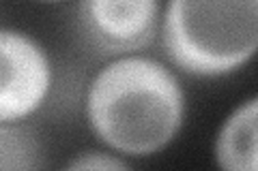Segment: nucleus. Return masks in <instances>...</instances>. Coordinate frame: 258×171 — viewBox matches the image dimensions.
I'll use <instances>...</instances> for the list:
<instances>
[{"mask_svg":"<svg viewBox=\"0 0 258 171\" xmlns=\"http://www.w3.org/2000/svg\"><path fill=\"white\" fill-rule=\"evenodd\" d=\"M67 169L71 171H91V169H129V162L123 160L116 154H110V152H97V150H88L78 154L74 160H69Z\"/></svg>","mask_w":258,"mask_h":171,"instance_id":"nucleus-7","label":"nucleus"},{"mask_svg":"<svg viewBox=\"0 0 258 171\" xmlns=\"http://www.w3.org/2000/svg\"><path fill=\"white\" fill-rule=\"evenodd\" d=\"M84 111L88 126L108 148L125 156H151L179 135L185 92L166 64L127 54L93 77Z\"/></svg>","mask_w":258,"mask_h":171,"instance_id":"nucleus-1","label":"nucleus"},{"mask_svg":"<svg viewBox=\"0 0 258 171\" xmlns=\"http://www.w3.org/2000/svg\"><path fill=\"white\" fill-rule=\"evenodd\" d=\"M161 41L168 58L191 75H228L256 54L258 0H168Z\"/></svg>","mask_w":258,"mask_h":171,"instance_id":"nucleus-2","label":"nucleus"},{"mask_svg":"<svg viewBox=\"0 0 258 171\" xmlns=\"http://www.w3.org/2000/svg\"><path fill=\"white\" fill-rule=\"evenodd\" d=\"M159 0H80L76 28L95 56L118 58L153 43Z\"/></svg>","mask_w":258,"mask_h":171,"instance_id":"nucleus-3","label":"nucleus"},{"mask_svg":"<svg viewBox=\"0 0 258 171\" xmlns=\"http://www.w3.org/2000/svg\"><path fill=\"white\" fill-rule=\"evenodd\" d=\"M52 62L26 32L0 28V120H26L47 99Z\"/></svg>","mask_w":258,"mask_h":171,"instance_id":"nucleus-4","label":"nucleus"},{"mask_svg":"<svg viewBox=\"0 0 258 171\" xmlns=\"http://www.w3.org/2000/svg\"><path fill=\"white\" fill-rule=\"evenodd\" d=\"M43 3H62V0H43Z\"/></svg>","mask_w":258,"mask_h":171,"instance_id":"nucleus-8","label":"nucleus"},{"mask_svg":"<svg viewBox=\"0 0 258 171\" xmlns=\"http://www.w3.org/2000/svg\"><path fill=\"white\" fill-rule=\"evenodd\" d=\"M45 165L37 128L22 120H0V171H30Z\"/></svg>","mask_w":258,"mask_h":171,"instance_id":"nucleus-6","label":"nucleus"},{"mask_svg":"<svg viewBox=\"0 0 258 171\" xmlns=\"http://www.w3.org/2000/svg\"><path fill=\"white\" fill-rule=\"evenodd\" d=\"M258 99L249 96L224 120L215 137V162L226 171H256Z\"/></svg>","mask_w":258,"mask_h":171,"instance_id":"nucleus-5","label":"nucleus"}]
</instances>
